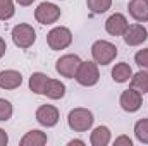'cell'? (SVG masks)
I'll return each instance as SVG.
<instances>
[{"label":"cell","mask_w":148,"mask_h":146,"mask_svg":"<svg viewBox=\"0 0 148 146\" xmlns=\"http://www.w3.org/2000/svg\"><path fill=\"white\" fill-rule=\"evenodd\" d=\"M91 55H93V60L98 65H109L117 57V46L114 43H110V41L98 40L91 46Z\"/></svg>","instance_id":"6da1fadb"},{"label":"cell","mask_w":148,"mask_h":146,"mask_svg":"<svg viewBox=\"0 0 148 146\" xmlns=\"http://www.w3.org/2000/svg\"><path fill=\"white\" fill-rule=\"evenodd\" d=\"M93 113L88 108H74L67 115V124L74 132H84L93 126Z\"/></svg>","instance_id":"7a4b0ae2"},{"label":"cell","mask_w":148,"mask_h":146,"mask_svg":"<svg viewBox=\"0 0 148 146\" xmlns=\"http://www.w3.org/2000/svg\"><path fill=\"white\" fill-rule=\"evenodd\" d=\"M35 40H36V33H35L33 26L23 23V24H17L12 28V41L17 48L26 50V48L33 46Z\"/></svg>","instance_id":"3957f363"},{"label":"cell","mask_w":148,"mask_h":146,"mask_svg":"<svg viewBox=\"0 0 148 146\" xmlns=\"http://www.w3.org/2000/svg\"><path fill=\"white\" fill-rule=\"evenodd\" d=\"M100 79L98 72V64L97 62H81L77 72H76V81L81 86H95Z\"/></svg>","instance_id":"277c9868"},{"label":"cell","mask_w":148,"mask_h":146,"mask_svg":"<svg viewBox=\"0 0 148 146\" xmlns=\"http://www.w3.org/2000/svg\"><path fill=\"white\" fill-rule=\"evenodd\" d=\"M47 43H48V46L52 50H64L73 43V33L64 26L53 28L47 35Z\"/></svg>","instance_id":"5b68a950"},{"label":"cell","mask_w":148,"mask_h":146,"mask_svg":"<svg viewBox=\"0 0 148 146\" xmlns=\"http://www.w3.org/2000/svg\"><path fill=\"white\" fill-rule=\"evenodd\" d=\"M81 65V59L74 53H67V55H62L57 64H55V69L57 72L60 74L62 77H69V79H74L76 77V72Z\"/></svg>","instance_id":"8992f818"},{"label":"cell","mask_w":148,"mask_h":146,"mask_svg":"<svg viewBox=\"0 0 148 146\" xmlns=\"http://www.w3.org/2000/svg\"><path fill=\"white\" fill-rule=\"evenodd\" d=\"M60 17V9L55 3L50 2H41L35 10V19L40 24H53Z\"/></svg>","instance_id":"52a82bcc"},{"label":"cell","mask_w":148,"mask_h":146,"mask_svg":"<svg viewBox=\"0 0 148 146\" xmlns=\"http://www.w3.org/2000/svg\"><path fill=\"white\" fill-rule=\"evenodd\" d=\"M119 103H121L122 110H126V112H129V113L138 112V110L141 108V103H143V95H141L140 91L129 88V89L122 91V95H121V98H119Z\"/></svg>","instance_id":"ba28073f"},{"label":"cell","mask_w":148,"mask_h":146,"mask_svg":"<svg viewBox=\"0 0 148 146\" xmlns=\"http://www.w3.org/2000/svg\"><path fill=\"white\" fill-rule=\"evenodd\" d=\"M122 38H124L126 45H129V46H138V45H141L143 41H147L148 33H147V29H145V26H141V24H131V26H127V29H126V33L122 35Z\"/></svg>","instance_id":"9c48e42d"},{"label":"cell","mask_w":148,"mask_h":146,"mask_svg":"<svg viewBox=\"0 0 148 146\" xmlns=\"http://www.w3.org/2000/svg\"><path fill=\"white\" fill-rule=\"evenodd\" d=\"M127 26H129L127 24V19L122 14H119V12L112 14L110 17L105 21V31L109 35H112V36H122L126 33Z\"/></svg>","instance_id":"30bf717a"},{"label":"cell","mask_w":148,"mask_h":146,"mask_svg":"<svg viewBox=\"0 0 148 146\" xmlns=\"http://www.w3.org/2000/svg\"><path fill=\"white\" fill-rule=\"evenodd\" d=\"M36 120L45 127H53L59 122V110L53 105H41L36 110Z\"/></svg>","instance_id":"8fae6325"},{"label":"cell","mask_w":148,"mask_h":146,"mask_svg":"<svg viewBox=\"0 0 148 146\" xmlns=\"http://www.w3.org/2000/svg\"><path fill=\"white\" fill-rule=\"evenodd\" d=\"M21 83H23V76L17 71L9 69V71L0 72V88L2 89H16L21 86Z\"/></svg>","instance_id":"7c38bea8"},{"label":"cell","mask_w":148,"mask_h":146,"mask_svg":"<svg viewBox=\"0 0 148 146\" xmlns=\"http://www.w3.org/2000/svg\"><path fill=\"white\" fill-rule=\"evenodd\" d=\"M127 9H129L131 17L136 19L138 23L148 21V0H131Z\"/></svg>","instance_id":"4fadbf2b"},{"label":"cell","mask_w":148,"mask_h":146,"mask_svg":"<svg viewBox=\"0 0 148 146\" xmlns=\"http://www.w3.org/2000/svg\"><path fill=\"white\" fill-rule=\"evenodd\" d=\"M43 95H47L50 100H60L66 95V86H64V83H60L57 79H48Z\"/></svg>","instance_id":"5bb4252c"},{"label":"cell","mask_w":148,"mask_h":146,"mask_svg":"<svg viewBox=\"0 0 148 146\" xmlns=\"http://www.w3.org/2000/svg\"><path fill=\"white\" fill-rule=\"evenodd\" d=\"M43 145H47V134L38 131V129L26 132V136L21 139V146H43Z\"/></svg>","instance_id":"9a60e30c"},{"label":"cell","mask_w":148,"mask_h":146,"mask_svg":"<svg viewBox=\"0 0 148 146\" xmlns=\"http://www.w3.org/2000/svg\"><path fill=\"white\" fill-rule=\"evenodd\" d=\"M90 141H91L93 146H107L110 143V131H109V127L98 126V127L91 132Z\"/></svg>","instance_id":"2e32d148"},{"label":"cell","mask_w":148,"mask_h":146,"mask_svg":"<svg viewBox=\"0 0 148 146\" xmlns=\"http://www.w3.org/2000/svg\"><path fill=\"white\" fill-rule=\"evenodd\" d=\"M48 76L43 72H35L29 77V89L36 95H43L45 93V86H47Z\"/></svg>","instance_id":"e0dca14e"},{"label":"cell","mask_w":148,"mask_h":146,"mask_svg":"<svg viewBox=\"0 0 148 146\" xmlns=\"http://www.w3.org/2000/svg\"><path fill=\"white\" fill-rule=\"evenodd\" d=\"M131 76H133L131 65L126 64V62H121V64H117V65L112 69V79H114L115 83H126V81H129Z\"/></svg>","instance_id":"ac0fdd59"},{"label":"cell","mask_w":148,"mask_h":146,"mask_svg":"<svg viewBox=\"0 0 148 146\" xmlns=\"http://www.w3.org/2000/svg\"><path fill=\"white\" fill-rule=\"evenodd\" d=\"M131 88L140 91L141 95L148 93V72L147 71H140V72L131 76Z\"/></svg>","instance_id":"d6986e66"},{"label":"cell","mask_w":148,"mask_h":146,"mask_svg":"<svg viewBox=\"0 0 148 146\" xmlns=\"http://www.w3.org/2000/svg\"><path fill=\"white\" fill-rule=\"evenodd\" d=\"M134 136L140 143L148 145V119H141L134 124Z\"/></svg>","instance_id":"ffe728a7"},{"label":"cell","mask_w":148,"mask_h":146,"mask_svg":"<svg viewBox=\"0 0 148 146\" xmlns=\"http://www.w3.org/2000/svg\"><path fill=\"white\" fill-rule=\"evenodd\" d=\"M86 3L93 14H103L110 9L112 0H86Z\"/></svg>","instance_id":"44dd1931"},{"label":"cell","mask_w":148,"mask_h":146,"mask_svg":"<svg viewBox=\"0 0 148 146\" xmlns=\"http://www.w3.org/2000/svg\"><path fill=\"white\" fill-rule=\"evenodd\" d=\"M16 9L12 0H0V21H7L14 16Z\"/></svg>","instance_id":"7402d4cb"},{"label":"cell","mask_w":148,"mask_h":146,"mask_svg":"<svg viewBox=\"0 0 148 146\" xmlns=\"http://www.w3.org/2000/svg\"><path fill=\"white\" fill-rule=\"evenodd\" d=\"M12 117V105L9 100L0 98V122H7Z\"/></svg>","instance_id":"603a6c76"},{"label":"cell","mask_w":148,"mask_h":146,"mask_svg":"<svg viewBox=\"0 0 148 146\" xmlns=\"http://www.w3.org/2000/svg\"><path fill=\"white\" fill-rule=\"evenodd\" d=\"M134 62H136L143 71H148V48L140 50V52L134 55Z\"/></svg>","instance_id":"cb8c5ba5"},{"label":"cell","mask_w":148,"mask_h":146,"mask_svg":"<svg viewBox=\"0 0 148 146\" xmlns=\"http://www.w3.org/2000/svg\"><path fill=\"white\" fill-rule=\"evenodd\" d=\"M114 145L115 146H121V145H126V146H131L133 145V141L127 138V136H121V138H117L115 141H114Z\"/></svg>","instance_id":"d4e9b609"},{"label":"cell","mask_w":148,"mask_h":146,"mask_svg":"<svg viewBox=\"0 0 148 146\" xmlns=\"http://www.w3.org/2000/svg\"><path fill=\"white\" fill-rule=\"evenodd\" d=\"M7 143H9V136L3 129H0V146H5Z\"/></svg>","instance_id":"484cf974"},{"label":"cell","mask_w":148,"mask_h":146,"mask_svg":"<svg viewBox=\"0 0 148 146\" xmlns=\"http://www.w3.org/2000/svg\"><path fill=\"white\" fill-rule=\"evenodd\" d=\"M5 50H7V45H5V41H3V38L0 36V59L5 55Z\"/></svg>","instance_id":"4316f807"},{"label":"cell","mask_w":148,"mask_h":146,"mask_svg":"<svg viewBox=\"0 0 148 146\" xmlns=\"http://www.w3.org/2000/svg\"><path fill=\"white\" fill-rule=\"evenodd\" d=\"M16 2H17L19 5H23V7H28V5H31L35 0H16Z\"/></svg>","instance_id":"83f0119b"},{"label":"cell","mask_w":148,"mask_h":146,"mask_svg":"<svg viewBox=\"0 0 148 146\" xmlns=\"http://www.w3.org/2000/svg\"><path fill=\"white\" fill-rule=\"evenodd\" d=\"M74 145L83 146V145H84V141H81V139H73V141H69V146H74Z\"/></svg>","instance_id":"f1b7e54d"}]
</instances>
